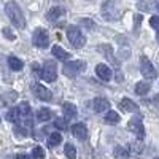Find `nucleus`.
<instances>
[{
    "label": "nucleus",
    "instance_id": "1",
    "mask_svg": "<svg viewBox=\"0 0 159 159\" xmlns=\"http://www.w3.org/2000/svg\"><path fill=\"white\" fill-rule=\"evenodd\" d=\"M5 11H7L10 21L15 24L18 29H24L25 27V18L22 15V10L18 5V2H15V0H8L7 5H5Z\"/></svg>",
    "mask_w": 159,
    "mask_h": 159
},
{
    "label": "nucleus",
    "instance_id": "2",
    "mask_svg": "<svg viewBox=\"0 0 159 159\" xmlns=\"http://www.w3.org/2000/svg\"><path fill=\"white\" fill-rule=\"evenodd\" d=\"M16 124L22 126L24 129L32 127V110L27 102H21V105L18 107V123Z\"/></svg>",
    "mask_w": 159,
    "mask_h": 159
},
{
    "label": "nucleus",
    "instance_id": "3",
    "mask_svg": "<svg viewBox=\"0 0 159 159\" xmlns=\"http://www.w3.org/2000/svg\"><path fill=\"white\" fill-rule=\"evenodd\" d=\"M67 38L75 48H83L84 43H86V37L78 29V25H70L67 29Z\"/></svg>",
    "mask_w": 159,
    "mask_h": 159
},
{
    "label": "nucleus",
    "instance_id": "4",
    "mask_svg": "<svg viewBox=\"0 0 159 159\" xmlns=\"http://www.w3.org/2000/svg\"><path fill=\"white\" fill-rule=\"evenodd\" d=\"M84 67H86V64H84L83 61H69V62H65L62 72H64L65 76L75 78L80 72H83V70H84Z\"/></svg>",
    "mask_w": 159,
    "mask_h": 159
},
{
    "label": "nucleus",
    "instance_id": "5",
    "mask_svg": "<svg viewBox=\"0 0 159 159\" xmlns=\"http://www.w3.org/2000/svg\"><path fill=\"white\" fill-rule=\"evenodd\" d=\"M42 78L45 80V81L48 83H52V81H56V78H57V65L56 62H52V61H46L43 64V69H42Z\"/></svg>",
    "mask_w": 159,
    "mask_h": 159
},
{
    "label": "nucleus",
    "instance_id": "6",
    "mask_svg": "<svg viewBox=\"0 0 159 159\" xmlns=\"http://www.w3.org/2000/svg\"><path fill=\"white\" fill-rule=\"evenodd\" d=\"M102 16L105 19H116L119 16V8L116 7V0H108V2H105L103 7H102Z\"/></svg>",
    "mask_w": 159,
    "mask_h": 159
},
{
    "label": "nucleus",
    "instance_id": "7",
    "mask_svg": "<svg viewBox=\"0 0 159 159\" xmlns=\"http://www.w3.org/2000/svg\"><path fill=\"white\" fill-rule=\"evenodd\" d=\"M32 43L37 48H48L49 46V35L45 29H37L32 35Z\"/></svg>",
    "mask_w": 159,
    "mask_h": 159
},
{
    "label": "nucleus",
    "instance_id": "8",
    "mask_svg": "<svg viewBox=\"0 0 159 159\" xmlns=\"http://www.w3.org/2000/svg\"><path fill=\"white\" fill-rule=\"evenodd\" d=\"M32 92L35 94V97L40 99V100H45V102H51L52 100V92L46 86L40 84V83H32Z\"/></svg>",
    "mask_w": 159,
    "mask_h": 159
},
{
    "label": "nucleus",
    "instance_id": "9",
    "mask_svg": "<svg viewBox=\"0 0 159 159\" xmlns=\"http://www.w3.org/2000/svg\"><path fill=\"white\" fill-rule=\"evenodd\" d=\"M140 72L147 80H154L156 78V69L153 67V64L150 62V59L145 57V56L140 59Z\"/></svg>",
    "mask_w": 159,
    "mask_h": 159
},
{
    "label": "nucleus",
    "instance_id": "10",
    "mask_svg": "<svg viewBox=\"0 0 159 159\" xmlns=\"http://www.w3.org/2000/svg\"><path fill=\"white\" fill-rule=\"evenodd\" d=\"M129 130L134 132V134L142 140V139L145 137V127H143V124H142V118H139V116L132 118L130 121H129Z\"/></svg>",
    "mask_w": 159,
    "mask_h": 159
},
{
    "label": "nucleus",
    "instance_id": "11",
    "mask_svg": "<svg viewBox=\"0 0 159 159\" xmlns=\"http://www.w3.org/2000/svg\"><path fill=\"white\" fill-rule=\"evenodd\" d=\"M72 134H73L78 140H86V137H88V127H86V124H84V123H76V124H73Z\"/></svg>",
    "mask_w": 159,
    "mask_h": 159
},
{
    "label": "nucleus",
    "instance_id": "12",
    "mask_svg": "<svg viewBox=\"0 0 159 159\" xmlns=\"http://www.w3.org/2000/svg\"><path fill=\"white\" fill-rule=\"evenodd\" d=\"M96 73L100 80H103V81H110L111 80V69L107 64H99L96 67Z\"/></svg>",
    "mask_w": 159,
    "mask_h": 159
},
{
    "label": "nucleus",
    "instance_id": "13",
    "mask_svg": "<svg viewBox=\"0 0 159 159\" xmlns=\"http://www.w3.org/2000/svg\"><path fill=\"white\" fill-rule=\"evenodd\" d=\"M92 107H94V111L96 113H103L110 108V102L103 97H96L94 102H92Z\"/></svg>",
    "mask_w": 159,
    "mask_h": 159
},
{
    "label": "nucleus",
    "instance_id": "14",
    "mask_svg": "<svg viewBox=\"0 0 159 159\" xmlns=\"http://www.w3.org/2000/svg\"><path fill=\"white\" fill-rule=\"evenodd\" d=\"M119 108L123 111H127V113H132V111H139V105L135 102H132L130 99L124 97L121 102H119Z\"/></svg>",
    "mask_w": 159,
    "mask_h": 159
},
{
    "label": "nucleus",
    "instance_id": "15",
    "mask_svg": "<svg viewBox=\"0 0 159 159\" xmlns=\"http://www.w3.org/2000/svg\"><path fill=\"white\" fill-rule=\"evenodd\" d=\"M65 15V10L62 7H52L49 8V11L46 13V19L48 21H57L59 18H62Z\"/></svg>",
    "mask_w": 159,
    "mask_h": 159
},
{
    "label": "nucleus",
    "instance_id": "16",
    "mask_svg": "<svg viewBox=\"0 0 159 159\" xmlns=\"http://www.w3.org/2000/svg\"><path fill=\"white\" fill-rule=\"evenodd\" d=\"M99 51H100L102 54L107 57L113 65H118V61H116V57H115V54H113V48H111L110 45H100V46H99Z\"/></svg>",
    "mask_w": 159,
    "mask_h": 159
},
{
    "label": "nucleus",
    "instance_id": "17",
    "mask_svg": "<svg viewBox=\"0 0 159 159\" xmlns=\"http://www.w3.org/2000/svg\"><path fill=\"white\" fill-rule=\"evenodd\" d=\"M51 52H52V57H56L57 61H67V59H70V52H67L64 48H61L57 45L51 48Z\"/></svg>",
    "mask_w": 159,
    "mask_h": 159
},
{
    "label": "nucleus",
    "instance_id": "18",
    "mask_svg": "<svg viewBox=\"0 0 159 159\" xmlns=\"http://www.w3.org/2000/svg\"><path fill=\"white\" fill-rule=\"evenodd\" d=\"M8 65H10L11 70L19 72V70H22V67H24V62H22L19 57H16V56H10V57H8Z\"/></svg>",
    "mask_w": 159,
    "mask_h": 159
},
{
    "label": "nucleus",
    "instance_id": "19",
    "mask_svg": "<svg viewBox=\"0 0 159 159\" xmlns=\"http://www.w3.org/2000/svg\"><path fill=\"white\" fill-rule=\"evenodd\" d=\"M62 110H64V116H65V119H70V118L76 116V107H75L73 103H70V102H65V103H64V107H62Z\"/></svg>",
    "mask_w": 159,
    "mask_h": 159
},
{
    "label": "nucleus",
    "instance_id": "20",
    "mask_svg": "<svg viewBox=\"0 0 159 159\" xmlns=\"http://www.w3.org/2000/svg\"><path fill=\"white\" fill-rule=\"evenodd\" d=\"M51 116H52V111L49 110V108H46V107H43V108H40L38 111H37V119L38 121H49L51 119Z\"/></svg>",
    "mask_w": 159,
    "mask_h": 159
},
{
    "label": "nucleus",
    "instance_id": "21",
    "mask_svg": "<svg viewBox=\"0 0 159 159\" xmlns=\"http://www.w3.org/2000/svg\"><path fill=\"white\" fill-rule=\"evenodd\" d=\"M61 142H62V135L59 134V132H52V134L48 135V147H51V148L57 147Z\"/></svg>",
    "mask_w": 159,
    "mask_h": 159
},
{
    "label": "nucleus",
    "instance_id": "22",
    "mask_svg": "<svg viewBox=\"0 0 159 159\" xmlns=\"http://www.w3.org/2000/svg\"><path fill=\"white\" fill-rule=\"evenodd\" d=\"M113 156H115V159H127L129 157V150H126L124 147H116L113 150Z\"/></svg>",
    "mask_w": 159,
    "mask_h": 159
},
{
    "label": "nucleus",
    "instance_id": "23",
    "mask_svg": "<svg viewBox=\"0 0 159 159\" xmlns=\"http://www.w3.org/2000/svg\"><path fill=\"white\" fill-rule=\"evenodd\" d=\"M119 119H121V116H119L116 111H107V115H105V123L107 124H116L119 123Z\"/></svg>",
    "mask_w": 159,
    "mask_h": 159
},
{
    "label": "nucleus",
    "instance_id": "24",
    "mask_svg": "<svg viewBox=\"0 0 159 159\" xmlns=\"http://www.w3.org/2000/svg\"><path fill=\"white\" fill-rule=\"evenodd\" d=\"M148 91H150V84L147 81H139L135 84V92L139 96H145V94H148Z\"/></svg>",
    "mask_w": 159,
    "mask_h": 159
},
{
    "label": "nucleus",
    "instance_id": "25",
    "mask_svg": "<svg viewBox=\"0 0 159 159\" xmlns=\"http://www.w3.org/2000/svg\"><path fill=\"white\" fill-rule=\"evenodd\" d=\"M64 153H65V156H67L69 159H75V157H76V150H75V147H73L72 143H67V145H65Z\"/></svg>",
    "mask_w": 159,
    "mask_h": 159
},
{
    "label": "nucleus",
    "instance_id": "26",
    "mask_svg": "<svg viewBox=\"0 0 159 159\" xmlns=\"http://www.w3.org/2000/svg\"><path fill=\"white\" fill-rule=\"evenodd\" d=\"M32 157L34 159H45V150L42 147H35L32 150Z\"/></svg>",
    "mask_w": 159,
    "mask_h": 159
},
{
    "label": "nucleus",
    "instance_id": "27",
    "mask_svg": "<svg viewBox=\"0 0 159 159\" xmlns=\"http://www.w3.org/2000/svg\"><path fill=\"white\" fill-rule=\"evenodd\" d=\"M7 119L11 123H18V108H10V111L7 113Z\"/></svg>",
    "mask_w": 159,
    "mask_h": 159
},
{
    "label": "nucleus",
    "instance_id": "28",
    "mask_svg": "<svg viewBox=\"0 0 159 159\" xmlns=\"http://www.w3.org/2000/svg\"><path fill=\"white\" fill-rule=\"evenodd\" d=\"M80 24L84 25L86 29H94L96 27V24H94V21H92V19H81V21H80Z\"/></svg>",
    "mask_w": 159,
    "mask_h": 159
},
{
    "label": "nucleus",
    "instance_id": "29",
    "mask_svg": "<svg viewBox=\"0 0 159 159\" xmlns=\"http://www.w3.org/2000/svg\"><path fill=\"white\" fill-rule=\"evenodd\" d=\"M150 25H151L154 30L159 32V16H153V18L150 19Z\"/></svg>",
    "mask_w": 159,
    "mask_h": 159
},
{
    "label": "nucleus",
    "instance_id": "30",
    "mask_svg": "<svg viewBox=\"0 0 159 159\" xmlns=\"http://www.w3.org/2000/svg\"><path fill=\"white\" fill-rule=\"evenodd\" d=\"M2 32H3V35H5L8 40H15V38H16L15 35H13V32H11V29H10V27H5Z\"/></svg>",
    "mask_w": 159,
    "mask_h": 159
},
{
    "label": "nucleus",
    "instance_id": "31",
    "mask_svg": "<svg viewBox=\"0 0 159 159\" xmlns=\"http://www.w3.org/2000/svg\"><path fill=\"white\" fill-rule=\"evenodd\" d=\"M132 150H134L135 153H140L142 151V145L140 143H132Z\"/></svg>",
    "mask_w": 159,
    "mask_h": 159
},
{
    "label": "nucleus",
    "instance_id": "32",
    "mask_svg": "<svg viewBox=\"0 0 159 159\" xmlns=\"http://www.w3.org/2000/svg\"><path fill=\"white\" fill-rule=\"evenodd\" d=\"M56 126L61 127V129H65V124L62 123V119H57V121H56Z\"/></svg>",
    "mask_w": 159,
    "mask_h": 159
},
{
    "label": "nucleus",
    "instance_id": "33",
    "mask_svg": "<svg viewBox=\"0 0 159 159\" xmlns=\"http://www.w3.org/2000/svg\"><path fill=\"white\" fill-rule=\"evenodd\" d=\"M16 159H30V157H29L27 154H18V156H16Z\"/></svg>",
    "mask_w": 159,
    "mask_h": 159
},
{
    "label": "nucleus",
    "instance_id": "34",
    "mask_svg": "<svg viewBox=\"0 0 159 159\" xmlns=\"http://www.w3.org/2000/svg\"><path fill=\"white\" fill-rule=\"evenodd\" d=\"M156 38H157V42H159V32H157V37H156Z\"/></svg>",
    "mask_w": 159,
    "mask_h": 159
},
{
    "label": "nucleus",
    "instance_id": "35",
    "mask_svg": "<svg viewBox=\"0 0 159 159\" xmlns=\"http://www.w3.org/2000/svg\"><path fill=\"white\" fill-rule=\"evenodd\" d=\"M154 159H159V157H154Z\"/></svg>",
    "mask_w": 159,
    "mask_h": 159
},
{
    "label": "nucleus",
    "instance_id": "36",
    "mask_svg": "<svg viewBox=\"0 0 159 159\" xmlns=\"http://www.w3.org/2000/svg\"><path fill=\"white\" fill-rule=\"evenodd\" d=\"M157 8H159V3H157Z\"/></svg>",
    "mask_w": 159,
    "mask_h": 159
}]
</instances>
